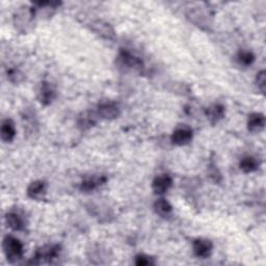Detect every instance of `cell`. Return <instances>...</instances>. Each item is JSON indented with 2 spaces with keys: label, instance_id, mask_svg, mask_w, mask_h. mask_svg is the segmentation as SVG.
Returning <instances> with one entry per match:
<instances>
[{
  "label": "cell",
  "instance_id": "cell-3",
  "mask_svg": "<svg viewBox=\"0 0 266 266\" xmlns=\"http://www.w3.org/2000/svg\"><path fill=\"white\" fill-rule=\"evenodd\" d=\"M60 247L58 244H46L35 251L32 257L31 264H41V263H52L59 257Z\"/></svg>",
  "mask_w": 266,
  "mask_h": 266
},
{
  "label": "cell",
  "instance_id": "cell-13",
  "mask_svg": "<svg viewBox=\"0 0 266 266\" xmlns=\"http://www.w3.org/2000/svg\"><path fill=\"white\" fill-rule=\"evenodd\" d=\"M37 97H39V101L43 105H50L56 98V90L50 83L44 81L41 85Z\"/></svg>",
  "mask_w": 266,
  "mask_h": 266
},
{
  "label": "cell",
  "instance_id": "cell-12",
  "mask_svg": "<svg viewBox=\"0 0 266 266\" xmlns=\"http://www.w3.org/2000/svg\"><path fill=\"white\" fill-rule=\"evenodd\" d=\"M107 181V178L104 175H95L86 178L80 185V189L84 193H93L96 189L104 185Z\"/></svg>",
  "mask_w": 266,
  "mask_h": 266
},
{
  "label": "cell",
  "instance_id": "cell-11",
  "mask_svg": "<svg viewBox=\"0 0 266 266\" xmlns=\"http://www.w3.org/2000/svg\"><path fill=\"white\" fill-rule=\"evenodd\" d=\"M99 119H100V117L98 116L97 111L88 110V111L80 113V115L78 116L77 126L81 130H89L98 123Z\"/></svg>",
  "mask_w": 266,
  "mask_h": 266
},
{
  "label": "cell",
  "instance_id": "cell-9",
  "mask_svg": "<svg viewBox=\"0 0 266 266\" xmlns=\"http://www.w3.org/2000/svg\"><path fill=\"white\" fill-rule=\"evenodd\" d=\"M173 185V178L168 174L157 176L152 182V189L155 195H165Z\"/></svg>",
  "mask_w": 266,
  "mask_h": 266
},
{
  "label": "cell",
  "instance_id": "cell-17",
  "mask_svg": "<svg viewBox=\"0 0 266 266\" xmlns=\"http://www.w3.org/2000/svg\"><path fill=\"white\" fill-rule=\"evenodd\" d=\"M208 14H206L202 9H193L187 13V18L197 24L198 26H209V18Z\"/></svg>",
  "mask_w": 266,
  "mask_h": 266
},
{
  "label": "cell",
  "instance_id": "cell-4",
  "mask_svg": "<svg viewBox=\"0 0 266 266\" xmlns=\"http://www.w3.org/2000/svg\"><path fill=\"white\" fill-rule=\"evenodd\" d=\"M118 64L128 70H134L138 72H142L145 66L144 62L140 57L136 56L134 53L130 52L127 49H121L119 52V55L117 57Z\"/></svg>",
  "mask_w": 266,
  "mask_h": 266
},
{
  "label": "cell",
  "instance_id": "cell-20",
  "mask_svg": "<svg viewBox=\"0 0 266 266\" xmlns=\"http://www.w3.org/2000/svg\"><path fill=\"white\" fill-rule=\"evenodd\" d=\"M259 161L253 156H245L239 162V168L244 173H253L259 169Z\"/></svg>",
  "mask_w": 266,
  "mask_h": 266
},
{
  "label": "cell",
  "instance_id": "cell-6",
  "mask_svg": "<svg viewBox=\"0 0 266 266\" xmlns=\"http://www.w3.org/2000/svg\"><path fill=\"white\" fill-rule=\"evenodd\" d=\"M90 27L97 35L101 36L102 39L115 40L116 31L109 23L102 20H96L90 24Z\"/></svg>",
  "mask_w": 266,
  "mask_h": 266
},
{
  "label": "cell",
  "instance_id": "cell-14",
  "mask_svg": "<svg viewBox=\"0 0 266 266\" xmlns=\"http://www.w3.org/2000/svg\"><path fill=\"white\" fill-rule=\"evenodd\" d=\"M6 223L14 231H22L26 226L25 218L17 211H11L6 214Z\"/></svg>",
  "mask_w": 266,
  "mask_h": 266
},
{
  "label": "cell",
  "instance_id": "cell-7",
  "mask_svg": "<svg viewBox=\"0 0 266 266\" xmlns=\"http://www.w3.org/2000/svg\"><path fill=\"white\" fill-rule=\"evenodd\" d=\"M172 142L177 146H185L193 139V130L187 126L177 127L172 134Z\"/></svg>",
  "mask_w": 266,
  "mask_h": 266
},
{
  "label": "cell",
  "instance_id": "cell-1",
  "mask_svg": "<svg viewBox=\"0 0 266 266\" xmlns=\"http://www.w3.org/2000/svg\"><path fill=\"white\" fill-rule=\"evenodd\" d=\"M3 248H4L5 255L9 262L16 263L23 258V254H24L23 244L16 237H14L12 235L6 236L4 238Z\"/></svg>",
  "mask_w": 266,
  "mask_h": 266
},
{
  "label": "cell",
  "instance_id": "cell-18",
  "mask_svg": "<svg viewBox=\"0 0 266 266\" xmlns=\"http://www.w3.org/2000/svg\"><path fill=\"white\" fill-rule=\"evenodd\" d=\"M2 139L5 142H12L16 136V127L11 119H6L2 124Z\"/></svg>",
  "mask_w": 266,
  "mask_h": 266
},
{
  "label": "cell",
  "instance_id": "cell-2",
  "mask_svg": "<svg viewBox=\"0 0 266 266\" xmlns=\"http://www.w3.org/2000/svg\"><path fill=\"white\" fill-rule=\"evenodd\" d=\"M34 9L29 7L20 8L14 15V24L16 28L19 31L26 33L28 30L31 29L34 23Z\"/></svg>",
  "mask_w": 266,
  "mask_h": 266
},
{
  "label": "cell",
  "instance_id": "cell-16",
  "mask_svg": "<svg viewBox=\"0 0 266 266\" xmlns=\"http://www.w3.org/2000/svg\"><path fill=\"white\" fill-rule=\"evenodd\" d=\"M265 127V117L263 113L254 112L249 116L248 119V129L253 133H258L262 131Z\"/></svg>",
  "mask_w": 266,
  "mask_h": 266
},
{
  "label": "cell",
  "instance_id": "cell-22",
  "mask_svg": "<svg viewBox=\"0 0 266 266\" xmlns=\"http://www.w3.org/2000/svg\"><path fill=\"white\" fill-rule=\"evenodd\" d=\"M236 59H237V63L240 65V66H244V67H249L251 66L254 62H255V55L252 51H249V50H240L237 55H236Z\"/></svg>",
  "mask_w": 266,
  "mask_h": 266
},
{
  "label": "cell",
  "instance_id": "cell-23",
  "mask_svg": "<svg viewBox=\"0 0 266 266\" xmlns=\"http://www.w3.org/2000/svg\"><path fill=\"white\" fill-rule=\"evenodd\" d=\"M7 75H8V79H9L11 83L15 84V85L22 83L23 79H24L23 73H22L20 70L16 69V68H11V69H9L8 72H7Z\"/></svg>",
  "mask_w": 266,
  "mask_h": 266
},
{
  "label": "cell",
  "instance_id": "cell-24",
  "mask_svg": "<svg viewBox=\"0 0 266 266\" xmlns=\"http://www.w3.org/2000/svg\"><path fill=\"white\" fill-rule=\"evenodd\" d=\"M135 264L138 266H150V265H154L155 264V260L153 257H150L148 255L145 254H139L135 257Z\"/></svg>",
  "mask_w": 266,
  "mask_h": 266
},
{
  "label": "cell",
  "instance_id": "cell-19",
  "mask_svg": "<svg viewBox=\"0 0 266 266\" xmlns=\"http://www.w3.org/2000/svg\"><path fill=\"white\" fill-rule=\"evenodd\" d=\"M154 210L161 217H168L173 212V206L169 201L161 198L154 203Z\"/></svg>",
  "mask_w": 266,
  "mask_h": 266
},
{
  "label": "cell",
  "instance_id": "cell-5",
  "mask_svg": "<svg viewBox=\"0 0 266 266\" xmlns=\"http://www.w3.org/2000/svg\"><path fill=\"white\" fill-rule=\"evenodd\" d=\"M98 116L100 119L104 120H115L120 117L121 115V108L120 106L112 101H105L99 104L97 109Z\"/></svg>",
  "mask_w": 266,
  "mask_h": 266
},
{
  "label": "cell",
  "instance_id": "cell-21",
  "mask_svg": "<svg viewBox=\"0 0 266 266\" xmlns=\"http://www.w3.org/2000/svg\"><path fill=\"white\" fill-rule=\"evenodd\" d=\"M22 120L24 124V130L28 131L29 133L35 132V127H37V122L35 116H33L32 111L26 110L24 115L22 116Z\"/></svg>",
  "mask_w": 266,
  "mask_h": 266
},
{
  "label": "cell",
  "instance_id": "cell-25",
  "mask_svg": "<svg viewBox=\"0 0 266 266\" xmlns=\"http://www.w3.org/2000/svg\"><path fill=\"white\" fill-rule=\"evenodd\" d=\"M265 76H266V73H265L264 70H262V71H260V72L257 74V77H256V83H257L258 89L260 90V92H261L262 94L265 93V87H266Z\"/></svg>",
  "mask_w": 266,
  "mask_h": 266
},
{
  "label": "cell",
  "instance_id": "cell-10",
  "mask_svg": "<svg viewBox=\"0 0 266 266\" xmlns=\"http://www.w3.org/2000/svg\"><path fill=\"white\" fill-rule=\"evenodd\" d=\"M193 250L197 257L206 259L211 255L212 250H213V244H212L211 240H209V239L198 238V239L194 240Z\"/></svg>",
  "mask_w": 266,
  "mask_h": 266
},
{
  "label": "cell",
  "instance_id": "cell-15",
  "mask_svg": "<svg viewBox=\"0 0 266 266\" xmlns=\"http://www.w3.org/2000/svg\"><path fill=\"white\" fill-rule=\"evenodd\" d=\"M224 115H226L224 106L219 103L212 104L206 109V117L208 121L213 125L218 123L220 120H222L224 118Z\"/></svg>",
  "mask_w": 266,
  "mask_h": 266
},
{
  "label": "cell",
  "instance_id": "cell-8",
  "mask_svg": "<svg viewBox=\"0 0 266 266\" xmlns=\"http://www.w3.org/2000/svg\"><path fill=\"white\" fill-rule=\"evenodd\" d=\"M47 193V184L45 181L36 180L31 182L27 187V196L35 201H41Z\"/></svg>",
  "mask_w": 266,
  "mask_h": 266
}]
</instances>
